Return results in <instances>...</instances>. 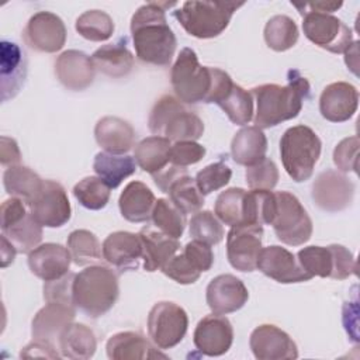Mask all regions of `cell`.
<instances>
[{
    "mask_svg": "<svg viewBox=\"0 0 360 360\" xmlns=\"http://www.w3.org/2000/svg\"><path fill=\"white\" fill-rule=\"evenodd\" d=\"M170 6L174 3H145L131 18L135 52L145 63L167 66L174 56L177 41L166 20V7Z\"/></svg>",
    "mask_w": 360,
    "mask_h": 360,
    "instance_id": "6da1fadb",
    "label": "cell"
},
{
    "mask_svg": "<svg viewBox=\"0 0 360 360\" xmlns=\"http://www.w3.org/2000/svg\"><path fill=\"white\" fill-rule=\"evenodd\" d=\"M290 75L291 77L285 86L270 83L252 89L256 101L255 127L260 129L276 127L300 114L311 87L308 80L297 70H291Z\"/></svg>",
    "mask_w": 360,
    "mask_h": 360,
    "instance_id": "7a4b0ae2",
    "label": "cell"
},
{
    "mask_svg": "<svg viewBox=\"0 0 360 360\" xmlns=\"http://www.w3.org/2000/svg\"><path fill=\"white\" fill-rule=\"evenodd\" d=\"M118 295V277L107 266L90 264L75 276L73 302L90 318H98L108 312Z\"/></svg>",
    "mask_w": 360,
    "mask_h": 360,
    "instance_id": "3957f363",
    "label": "cell"
},
{
    "mask_svg": "<svg viewBox=\"0 0 360 360\" xmlns=\"http://www.w3.org/2000/svg\"><path fill=\"white\" fill-rule=\"evenodd\" d=\"M149 129L153 135L165 136L169 141H195L202 136V120L184 108L179 98L165 94L150 110L148 118Z\"/></svg>",
    "mask_w": 360,
    "mask_h": 360,
    "instance_id": "277c9868",
    "label": "cell"
},
{
    "mask_svg": "<svg viewBox=\"0 0 360 360\" xmlns=\"http://www.w3.org/2000/svg\"><path fill=\"white\" fill-rule=\"evenodd\" d=\"M243 3L232 1H184L173 11L174 18L187 34L200 39L215 38L228 27L233 13Z\"/></svg>",
    "mask_w": 360,
    "mask_h": 360,
    "instance_id": "5b68a950",
    "label": "cell"
},
{
    "mask_svg": "<svg viewBox=\"0 0 360 360\" xmlns=\"http://www.w3.org/2000/svg\"><path fill=\"white\" fill-rule=\"evenodd\" d=\"M322 142L307 125L288 128L280 141V155L287 174L297 183L308 180L321 156Z\"/></svg>",
    "mask_w": 360,
    "mask_h": 360,
    "instance_id": "8992f818",
    "label": "cell"
},
{
    "mask_svg": "<svg viewBox=\"0 0 360 360\" xmlns=\"http://www.w3.org/2000/svg\"><path fill=\"white\" fill-rule=\"evenodd\" d=\"M176 97L187 104L207 103L214 82V68L202 66L191 48H183L170 72Z\"/></svg>",
    "mask_w": 360,
    "mask_h": 360,
    "instance_id": "52a82bcc",
    "label": "cell"
},
{
    "mask_svg": "<svg viewBox=\"0 0 360 360\" xmlns=\"http://www.w3.org/2000/svg\"><path fill=\"white\" fill-rule=\"evenodd\" d=\"M0 226L3 235L14 245L18 253H30L39 246L42 239V225L32 217L28 205L17 197L3 201Z\"/></svg>",
    "mask_w": 360,
    "mask_h": 360,
    "instance_id": "ba28073f",
    "label": "cell"
},
{
    "mask_svg": "<svg viewBox=\"0 0 360 360\" xmlns=\"http://www.w3.org/2000/svg\"><path fill=\"white\" fill-rule=\"evenodd\" d=\"M300 266L311 277H330L345 280L356 274V260L353 253L342 245L307 246L297 253Z\"/></svg>",
    "mask_w": 360,
    "mask_h": 360,
    "instance_id": "9c48e42d",
    "label": "cell"
},
{
    "mask_svg": "<svg viewBox=\"0 0 360 360\" xmlns=\"http://www.w3.org/2000/svg\"><path fill=\"white\" fill-rule=\"evenodd\" d=\"M276 212L271 221L276 236L285 245L300 246L312 235V221L300 200L288 191H277Z\"/></svg>",
    "mask_w": 360,
    "mask_h": 360,
    "instance_id": "30bf717a",
    "label": "cell"
},
{
    "mask_svg": "<svg viewBox=\"0 0 360 360\" xmlns=\"http://www.w3.org/2000/svg\"><path fill=\"white\" fill-rule=\"evenodd\" d=\"M187 312L172 301L156 302L148 315V335L159 349H172L186 336Z\"/></svg>",
    "mask_w": 360,
    "mask_h": 360,
    "instance_id": "8fae6325",
    "label": "cell"
},
{
    "mask_svg": "<svg viewBox=\"0 0 360 360\" xmlns=\"http://www.w3.org/2000/svg\"><path fill=\"white\" fill-rule=\"evenodd\" d=\"M302 14L304 34L319 48L333 53H342L353 44L352 30L338 17L311 10Z\"/></svg>",
    "mask_w": 360,
    "mask_h": 360,
    "instance_id": "7c38bea8",
    "label": "cell"
},
{
    "mask_svg": "<svg viewBox=\"0 0 360 360\" xmlns=\"http://www.w3.org/2000/svg\"><path fill=\"white\" fill-rule=\"evenodd\" d=\"M27 205L38 224L46 228H59L72 215L70 202L63 186L53 180H44L41 190Z\"/></svg>",
    "mask_w": 360,
    "mask_h": 360,
    "instance_id": "4fadbf2b",
    "label": "cell"
},
{
    "mask_svg": "<svg viewBox=\"0 0 360 360\" xmlns=\"http://www.w3.org/2000/svg\"><path fill=\"white\" fill-rule=\"evenodd\" d=\"M263 228L260 225L232 226L226 236L229 264L239 271H253L262 250Z\"/></svg>",
    "mask_w": 360,
    "mask_h": 360,
    "instance_id": "5bb4252c",
    "label": "cell"
},
{
    "mask_svg": "<svg viewBox=\"0 0 360 360\" xmlns=\"http://www.w3.org/2000/svg\"><path fill=\"white\" fill-rule=\"evenodd\" d=\"M22 38L25 44L38 51L53 53L66 42V27L60 17L51 11H38L27 22Z\"/></svg>",
    "mask_w": 360,
    "mask_h": 360,
    "instance_id": "9a60e30c",
    "label": "cell"
},
{
    "mask_svg": "<svg viewBox=\"0 0 360 360\" xmlns=\"http://www.w3.org/2000/svg\"><path fill=\"white\" fill-rule=\"evenodd\" d=\"M354 184L338 170H325L318 174L312 184V200L328 212L347 208L353 200Z\"/></svg>",
    "mask_w": 360,
    "mask_h": 360,
    "instance_id": "2e32d148",
    "label": "cell"
},
{
    "mask_svg": "<svg viewBox=\"0 0 360 360\" xmlns=\"http://www.w3.org/2000/svg\"><path fill=\"white\" fill-rule=\"evenodd\" d=\"M249 345L259 360H294L298 357L295 342L276 325L264 323L253 329Z\"/></svg>",
    "mask_w": 360,
    "mask_h": 360,
    "instance_id": "e0dca14e",
    "label": "cell"
},
{
    "mask_svg": "<svg viewBox=\"0 0 360 360\" xmlns=\"http://www.w3.org/2000/svg\"><path fill=\"white\" fill-rule=\"evenodd\" d=\"M256 269H259L264 276L283 284L302 283L312 278L304 271L297 257L290 250L277 245L267 246L260 250Z\"/></svg>",
    "mask_w": 360,
    "mask_h": 360,
    "instance_id": "ac0fdd59",
    "label": "cell"
},
{
    "mask_svg": "<svg viewBox=\"0 0 360 360\" xmlns=\"http://www.w3.org/2000/svg\"><path fill=\"white\" fill-rule=\"evenodd\" d=\"M194 345L205 356L225 354L233 342V328L226 316L211 314L204 316L195 326Z\"/></svg>",
    "mask_w": 360,
    "mask_h": 360,
    "instance_id": "d6986e66",
    "label": "cell"
},
{
    "mask_svg": "<svg viewBox=\"0 0 360 360\" xmlns=\"http://www.w3.org/2000/svg\"><path fill=\"white\" fill-rule=\"evenodd\" d=\"M205 298L212 314L225 315L240 309L248 298L249 292L243 281L233 274H219L214 277L207 285Z\"/></svg>",
    "mask_w": 360,
    "mask_h": 360,
    "instance_id": "ffe728a7",
    "label": "cell"
},
{
    "mask_svg": "<svg viewBox=\"0 0 360 360\" xmlns=\"http://www.w3.org/2000/svg\"><path fill=\"white\" fill-rule=\"evenodd\" d=\"M27 77V58L24 51L11 41L0 42V90L1 101L15 97Z\"/></svg>",
    "mask_w": 360,
    "mask_h": 360,
    "instance_id": "44dd1931",
    "label": "cell"
},
{
    "mask_svg": "<svg viewBox=\"0 0 360 360\" xmlns=\"http://www.w3.org/2000/svg\"><path fill=\"white\" fill-rule=\"evenodd\" d=\"M359 104L357 89L347 82L328 84L319 97V111L330 122H345L350 120Z\"/></svg>",
    "mask_w": 360,
    "mask_h": 360,
    "instance_id": "7402d4cb",
    "label": "cell"
},
{
    "mask_svg": "<svg viewBox=\"0 0 360 360\" xmlns=\"http://www.w3.org/2000/svg\"><path fill=\"white\" fill-rule=\"evenodd\" d=\"M103 257L120 271L135 270L142 259V242L138 233L117 231L110 233L103 245Z\"/></svg>",
    "mask_w": 360,
    "mask_h": 360,
    "instance_id": "603a6c76",
    "label": "cell"
},
{
    "mask_svg": "<svg viewBox=\"0 0 360 360\" xmlns=\"http://www.w3.org/2000/svg\"><path fill=\"white\" fill-rule=\"evenodd\" d=\"M94 73L96 68L91 58L77 49L62 52L55 62V75L69 90L80 91L87 89L94 80Z\"/></svg>",
    "mask_w": 360,
    "mask_h": 360,
    "instance_id": "cb8c5ba5",
    "label": "cell"
},
{
    "mask_svg": "<svg viewBox=\"0 0 360 360\" xmlns=\"http://www.w3.org/2000/svg\"><path fill=\"white\" fill-rule=\"evenodd\" d=\"M72 256L68 248L59 243H44L28 253V267L44 281L65 276L70 267Z\"/></svg>",
    "mask_w": 360,
    "mask_h": 360,
    "instance_id": "d4e9b609",
    "label": "cell"
},
{
    "mask_svg": "<svg viewBox=\"0 0 360 360\" xmlns=\"http://www.w3.org/2000/svg\"><path fill=\"white\" fill-rule=\"evenodd\" d=\"M76 315V307L63 302H46L34 316L31 333L34 339L52 342L59 339L63 329L70 325Z\"/></svg>",
    "mask_w": 360,
    "mask_h": 360,
    "instance_id": "484cf974",
    "label": "cell"
},
{
    "mask_svg": "<svg viewBox=\"0 0 360 360\" xmlns=\"http://www.w3.org/2000/svg\"><path fill=\"white\" fill-rule=\"evenodd\" d=\"M94 138L104 152L124 155L131 150L135 143V131L128 121L107 115L97 121L94 127Z\"/></svg>",
    "mask_w": 360,
    "mask_h": 360,
    "instance_id": "4316f807",
    "label": "cell"
},
{
    "mask_svg": "<svg viewBox=\"0 0 360 360\" xmlns=\"http://www.w3.org/2000/svg\"><path fill=\"white\" fill-rule=\"evenodd\" d=\"M138 235L142 242V259L143 269L146 271L162 270L180 249L177 239L163 233L162 231H155L150 226L142 228Z\"/></svg>",
    "mask_w": 360,
    "mask_h": 360,
    "instance_id": "83f0119b",
    "label": "cell"
},
{
    "mask_svg": "<svg viewBox=\"0 0 360 360\" xmlns=\"http://www.w3.org/2000/svg\"><path fill=\"white\" fill-rule=\"evenodd\" d=\"M156 198L152 190L142 181H129L122 190L118 207L121 215L129 222H146L152 217Z\"/></svg>",
    "mask_w": 360,
    "mask_h": 360,
    "instance_id": "f1b7e54d",
    "label": "cell"
},
{
    "mask_svg": "<svg viewBox=\"0 0 360 360\" xmlns=\"http://www.w3.org/2000/svg\"><path fill=\"white\" fill-rule=\"evenodd\" d=\"M107 356L112 360H143L153 357H166L138 332H118L112 335L105 345Z\"/></svg>",
    "mask_w": 360,
    "mask_h": 360,
    "instance_id": "f546056e",
    "label": "cell"
},
{
    "mask_svg": "<svg viewBox=\"0 0 360 360\" xmlns=\"http://www.w3.org/2000/svg\"><path fill=\"white\" fill-rule=\"evenodd\" d=\"M267 138L257 127H245L239 129L231 142L232 159L242 166H252L266 158Z\"/></svg>",
    "mask_w": 360,
    "mask_h": 360,
    "instance_id": "4dcf8cb0",
    "label": "cell"
},
{
    "mask_svg": "<svg viewBox=\"0 0 360 360\" xmlns=\"http://www.w3.org/2000/svg\"><path fill=\"white\" fill-rule=\"evenodd\" d=\"M90 58L96 70L114 79L127 76L134 68V55L127 48L125 39L100 46Z\"/></svg>",
    "mask_w": 360,
    "mask_h": 360,
    "instance_id": "1f68e13d",
    "label": "cell"
},
{
    "mask_svg": "<svg viewBox=\"0 0 360 360\" xmlns=\"http://www.w3.org/2000/svg\"><path fill=\"white\" fill-rule=\"evenodd\" d=\"M59 349L63 357L86 360L94 356L97 339L94 332L83 323L68 325L59 336Z\"/></svg>",
    "mask_w": 360,
    "mask_h": 360,
    "instance_id": "d6a6232c",
    "label": "cell"
},
{
    "mask_svg": "<svg viewBox=\"0 0 360 360\" xmlns=\"http://www.w3.org/2000/svg\"><path fill=\"white\" fill-rule=\"evenodd\" d=\"M170 148L172 143L167 138L158 135L148 136L135 146L134 159L143 172L153 176L169 166Z\"/></svg>",
    "mask_w": 360,
    "mask_h": 360,
    "instance_id": "836d02e7",
    "label": "cell"
},
{
    "mask_svg": "<svg viewBox=\"0 0 360 360\" xmlns=\"http://www.w3.org/2000/svg\"><path fill=\"white\" fill-rule=\"evenodd\" d=\"M93 170L110 188H117L127 177L135 173L136 162L128 155L98 152L93 162Z\"/></svg>",
    "mask_w": 360,
    "mask_h": 360,
    "instance_id": "e575fe53",
    "label": "cell"
},
{
    "mask_svg": "<svg viewBox=\"0 0 360 360\" xmlns=\"http://www.w3.org/2000/svg\"><path fill=\"white\" fill-rule=\"evenodd\" d=\"M3 184L7 194L21 198L25 204H28L41 190L44 180L30 167L15 165L6 169L3 174Z\"/></svg>",
    "mask_w": 360,
    "mask_h": 360,
    "instance_id": "d590c367",
    "label": "cell"
},
{
    "mask_svg": "<svg viewBox=\"0 0 360 360\" xmlns=\"http://www.w3.org/2000/svg\"><path fill=\"white\" fill-rule=\"evenodd\" d=\"M298 27L292 18L284 14H277L271 17L264 25V41L266 45L276 51L284 52L292 48L298 41Z\"/></svg>",
    "mask_w": 360,
    "mask_h": 360,
    "instance_id": "8d00e7d4",
    "label": "cell"
},
{
    "mask_svg": "<svg viewBox=\"0 0 360 360\" xmlns=\"http://www.w3.org/2000/svg\"><path fill=\"white\" fill-rule=\"evenodd\" d=\"M276 212L271 190H250L245 194V225H270Z\"/></svg>",
    "mask_w": 360,
    "mask_h": 360,
    "instance_id": "74e56055",
    "label": "cell"
},
{
    "mask_svg": "<svg viewBox=\"0 0 360 360\" xmlns=\"http://www.w3.org/2000/svg\"><path fill=\"white\" fill-rule=\"evenodd\" d=\"M68 249L77 266H89L101 260L103 248L97 236L87 229H76L68 238Z\"/></svg>",
    "mask_w": 360,
    "mask_h": 360,
    "instance_id": "f35d334b",
    "label": "cell"
},
{
    "mask_svg": "<svg viewBox=\"0 0 360 360\" xmlns=\"http://www.w3.org/2000/svg\"><path fill=\"white\" fill-rule=\"evenodd\" d=\"M245 194L240 187H231L222 191L215 201V215L225 225H245Z\"/></svg>",
    "mask_w": 360,
    "mask_h": 360,
    "instance_id": "ab89813d",
    "label": "cell"
},
{
    "mask_svg": "<svg viewBox=\"0 0 360 360\" xmlns=\"http://www.w3.org/2000/svg\"><path fill=\"white\" fill-rule=\"evenodd\" d=\"M167 194L170 195V201L184 214L198 212L204 205V195L197 187L195 180L187 173L170 184Z\"/></svg>",
    "mask_w": 360,
    "mask_h": 360,
    "instance_id": "60d3db41",
    "label": "cell"
},
{
    "mask_svg": "<svg viewBox=\"0 0 360 360\" xmlns=\"http://www.w3.org/2000/svg\"><path fill=\"white\" fill-rule=\"evenodd\" d=\"M75 28L84 39L101 42L112 35L114 21L105 11L87 10L77 17Z\"/></svg>",
    "mask_w": 360,
    "mask_h": 360,
    "instance_id": "b9f144b4",
    "label": "cell"
},
{
    "mask_svg": "<svg viewBox=\"0 0 360 360\" xmlns=\"http://www.w3.org/2000/svg\"><path fill=\"white\" fill-rule=\"evenodd\" d=\"M150 218L155 226L163 233L174 239L181 238L186 228V214L180 211L170 200L158 198Z\"/></svg>",
    "mask_w": 360,
    "mask_h": 360,
    "instance_id": "7bdbcfd3",
    "label": "cell"
},
{
    "mask_svg": "<svg viewBox=\"0 0 360 360\" xmlns=\"http://www.w3.org/2000/svg\"><path fill=\"white\" fill-rule=\"evenodd\" d=\"M218 105L235 125H245L253 118V96L239 84L233 83Z\"/></svg>",
    "mask_w": 360,
    "mask_h": 360,
    "instance_id": "ee69618b",
    "label": "cell"
},
{
    "mask_svg": "<svg viewBox=\"0 0 360 360\" xmlns=\"http://www.w3.org/2000/svg\"><path fill=\"white\" fill-rule=\"evenodd\" d=\"M110 187L98 176H87L73 187V195L87 210H101L110 200Z\"/></svg>",
    "mask_w": 360,
    "mask_h": 360,
    "instance_id": "f6af8a7d",
    "label": "cell"
},
{
    "mask_svg": "<svg viewBox=\"0 0 360 360\" xmlns=\"http://www.w3.org/2000/svg\"><path fill=\"white\" fill-rule=\"evenodd\" d=\"M190 236L210 246L217 245L224 238V228L221 221L211 211H198L191 218L188 225Z\"/></svg>",
    "mask_w": 360,
    "mask_h": 360,
    "instance_id": "bcb514c9",
    "label": "cell"
},
{
    "mask_svg": "<svg viewBox=\"0 0 360 360\" xmlns=\"http://www.w3.org/2000/svg\"><path fill=\"white\" fill-rule=\"evenodd\" d=\"M232 177V170L224 162H215L205 166L195 176V184L202 195L211 194L226 186Z\"/></svg>",
    "mask_w": 360,
    "mask_h": 360,
    "instance_id": "7dc6e473",
    "label": "cell"
},
{
    "mask_svg": "<svg viewBox=\"0 0 360 360\" xmlns=\"http://www.w3.org/2000/svg\"><path fill=\"white\" fill-rule=\"evenodd\" d=\"M245 177L250 190H273L278 181V169L271 159L264 158L248 166Z\"/></svg>",
    "mask_w": 360,
    "mask_h": 360,
    "instance_id": "c3c4849f",
    "label": "cell"
},
{
    "mask_svg": "<svg viewBox=\"0 0 360 360\" xmlns=\"http://www.w3.org/2000/svg\"><path fill=\"white\" fill-rule=\"evenodd\" d=\"M163 274L174 280L179 284H193L200 278L201 271L190 262V259L181 252L174 255L162 269Z\"/></svg>",
    "mask_w": 360,
    "mask_h": 360,
    "instance_id": "681fc988",
    "label": "cell"
},
{
    "mask_svg": "<svg viewBox=\"0 0 360 360\" xmlns=\"http://www.w3.org/2000/svg\"><path fill=\"white\" fill-rule=\"evenodd\" d=\"M359 136L353 135L342 139L335 150H333V163L336 167L343 172H354L357 173V162H359Z\"/></svg>",
    "mask_w": 360,
    "mask_h": 360,
    "instance_id": "f907efd6",
    "label": "cell"
},
{
    "mask_svg": "<svg viewBox=\"0 0 360 360\" xmlns=\"http://www.w3.org/2000/svg\"><path fill=\"white\" fill-rule=\"evenodd\" d=\"M75 273H66L65 276L45 281L44 284V298L46 302H63V304H72L73 302V280ZM76 307V305H75Z\"/></svg>",
    "mask_w": 360,
    "mask_h": 360,
    "instance_id": "816d5d0a",
    "label": "cell"
},
{
    "mask_svg": "<svg viewBox=\"0 0 360 360\" xmlns=\"http://www.w3.org/2000/svg\"><path fill=\"white\" fill-rule=\"evenodd\" d=\"M205 155V148L195 141H180L174 142L170 148V163L187 167L200 162Z\"/></svg>",
    "mask_w": 360,
    "mask_h": 360,
    "instance_id": "f5cc1de1",
    "label": "cell"
},
{
    "mask_svg": "<svg viewBox=\"0 0 360 360\" xmlns=\"http://www.w3.org/2000/svg\"><path fill=\"white\" fill-rule=\"evenodd\" d=\"M183 253L190 259V262L202 273L208 271L214 264V253L210 245L200 240L188 242L184 246Z\"/></svg>",
    "mask_w": 360,
    "mask_h": 360,
    "instance_id": "db71d44e",
    "label": "cell"
},
{
    "mask_svg": "<svg viewBox=\"0 0 360 360\" xmlns=\"http://www.w3.org/2000/svg\"><path fill=\"white\" fill-rule=\"evenodd\" d=\"M21 357L31 359V357H46V359H59V354L53 346L52 342L34 339L31 343H28L25 347H22Z\"/></svg>",
    "mask_w": 360,
    "mask_h": 360,
    "instance_id": "11a10c76",
    "label": "cell"
},
{
    "mask_svg": "<svg viewBox=\"0 0 360 360\" xmlns=\"http://www.w3.org/2000/svg\"><path fill=\"white\" fill-rule=\"evenodd\" d=\"M0 160L3 166H15L21 162V152L17 142L13 138H0Z\"/></svg>",
    "mask_w": 360,
    "mask_h": 360,
    "instance_id": "9f6ffc18",
    "label": "cell"
},
{
    "mask_svg": "<svg viewBox=\"0 0 360 360\" xmlns=\"http://www.w3.org/2000/svg\"><path fill=\"white\" fill-rule=\"evenodd\" d=\"M187 173V169L186 167H180V166H176V165H169L167 167H165L162 172L153 174V180L156 183V186L163 191V193H167L170 184L180 176L186 174Z\"/></svg>",
    "mask_w": 360,
    "mask_h": 360,
    "instance_id": "6f0895ef",
    "label": "cell"
},
{
    "mask_svg": "<svg viewBox=\"0 0 360 360\" xmlns=\"http://www.w3.org/2000/svg\"><path fill=\"white\" fill-rule=\"evenodd\" d=\"M15 253L18 252L14 245L4 235H1V267H7L10 263H13Z\"/></svg>",
    "mask_w": 360,
    "mask_h": 360,
    "instance_id": "680465c9",
    "label": "cell"
},
{
    "mask_svg": "<svg viewBox=\"0 0 360 360\" xmlns=\"http://www.w3.org/2000/svg\"><path fill=\"white\" fill-rule=\"evenodd\" d=\"M359 45V42L357 41H353V44L345 51V62H346V65H347V68L354 73V75H357V55H359V52H357V46Z\"/></svg>",
    "mask_w": 360,
    "mask_h": 360,
    "instance_id": "91938a15",
    "label": "cell"
},
{
    "mask_svg": "<svg viewBox=\"0 0 360 360\" xmlns=\"http://www.w3.org/2000/svg\"><path fill=\"white\" fill-rule=\"evenodd\" d=\"M342 1L339 3H330V1H318V3H311V4H304V8H309L311 11H319V13H328L330 14L332 11L338 10L342 7Z\"/></svg>",
    "mask_w": 360,
    "mask_h": 360,
    "instance_id": "94428289",
    "label": "cell"
}]
</instances>
